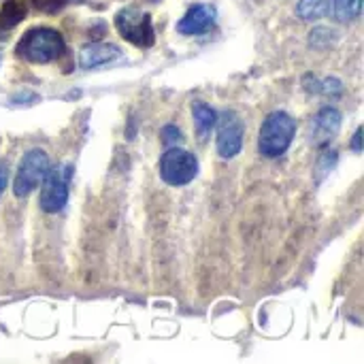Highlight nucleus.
<instances>
[{
    "mask_svg": "<svg viewBox=\"0 0 364 364\" xmlns=\"http://www.w3.org/2000/svg\"><path fill=\"white\" fill-rule=\"evenodd\" d=\"M66 51L64 36L47 26H36L23 32V36L17 41L15 53L19 60L28 64H49L58 60Z\"/></svg>",
    "mask_w": 364,
    "mask_h": 364,
    "instance_id": "nucleus-1",
    "label": "nucleus"
},
{
    "mask_svg": "<svg viewBox=\"0 0 364 364\" xmlns=\"http://www.w3.org/2000/svg\"><path fill=\"white\" fill-rule=\"evenodd\" d=\"M299 130V122L286 111H273L264 117L258 132V151L267 158H279L288 151Z\"/></svg>",
    "mask_w": 364,
    "mask_h": 364,
    "instance_id": "nucleus-2",
    "label": "nucleus"
},
{
    "mask_svg": "<svg viewBox=\"0 0 364 364\" xmlns=\"http://www.w3.org/2000/svg\"><path fill=\"white\" fill-rule=\"evenodd\" d=\"M49 166H51V162H49L47 151H43L41 147L28 149L19 158L17 173H15V179H13V194L17 198L30 196L41 186V181L45 179Z\"/></svg>",
    "mask_w": 364,
    "mask_h": 364,
    "instance_id": "nucleus-3",
    "label": "nucleus"
},
{
    "mask_svg": "<svg viewBox=\"0 0 364 364\" xmlns=\"http://www.w3.org/2000/svg\"><path fill=\"white\" fill-rule=\"evenodd\" d=\"M158 171L164 183L173 188H183L198 175V158L181 147H168L158 162Z\"/></svg>",
    "mask_w": 364,
    "mask_h": 364,
    "instance_id": "nucleus-4",
    "label": "nucleus"
},
{
    "mask_svg": "<svg viewBox=\"0 0 364 364\" xmlns=\"http://www.w3.org/2000/svg\"><path fill=\"white\" fill-rule=\"evenodd\" d=\"M70 177H73V166L70 164L49 166L45 179L41 181V194H38L41 211L60 213L66 207L68 192H70Z\"/></svg>",
    "mask_w": 364,
    "mask_h": 364,
    "instance_id": "nucleus-5",
    "label": "nucleus"
},
{
    "mask_svg": "<svg viewBox=\"0 0 364 364\" xmlns=\"http://www.w3.org/2000/svg\"><path fill=\"white\" fill-rule=\"evenodd\" d=\"M115 28L119 36L136 47L154 45V23L151 15L139 6H124L115 15Z\"/></svg>",
    "mask_w": 364,
    "mask_h": 364,
    "instance_id": "nucleus-6",
    "label": "nucleus"
},
{
    "mask_svg": "<svg viewBox=\"0 0 364 364\" xmlns=\"http://www.w3.org/2000/svg\"><path fill=\"white\" fill-rule=\"evenodd\" d=\"M218 136H215V147L220 158L232 160L241 154L243 149V139H245V122L241 119L239 113L235 111H224L218 115Z\"/></svg>",
    "mask_w": 364,
    "mask_h": 364,
    "instance_id": "nucleus-7",
    "label": "nucleus"
},
{
    "mask_svg": "<svg viewBox=\"0 0 364 364\" xmlns=\"http://www.w3.org/2000/svg\"><path fill=\"white\" fill-rule=\"evenodd\" d=\"M215 19H218V9L213 4L196 2L177 21V32L186 34V36H198V34L209 32L215 26Z\"/></svg>",
    "mask_w": 364,
    "mask_h": 364,
    "instance_id": "nucleus-8",
    "label": "nucleus"
},
{
    "mask_svg": "<svg viewBox=\"0 0 364 364\" xmlns=\"http://www.w3.org/2000/svg\"><path fill=\"white\" fill-rule=\"evenodd\" d=\"M341 119H343V117H341V111H339L337 107H331V105L322 107V109L314 115L311 128H309L314 145H316V147H326V145L339 134V130H341Z\"/></svg>",
    "mask_w": 364,
    "mask_h": 364,
    "instance_id": "nucleus-9",
    "label": "nucleus"
},
{
    "mask_svg": "<svg viewBox=\"0 0 364 364\" xmlns=\"http://www.w3.org/2000/svg\"><path fill=\"white\" fill-rule=\"evenodd\" d=\"M122 58H124L122 49L113 43H90L79 51V66L83 70H92V68L109 66Z\"/></svg>",
    "mask_w": 364,
    "mask_h": 364,
    "instance_id": "nucleus-10",
    "label": "nucleus"
},
{
    "mask_svg": "<svg viewBox=\"0 0 364 364\" xmlns=\"http://www.w3.org/2000/svg\"><path fill=\"white\" fill-rule=\"evenodd\" d=\"M192 119H194V126H196V132L200 139H207L211 134V130L215 128V122H218V111L207 105V102H192Z\"/></svg>",
    "mask_w": 364,
    "mask_h": 364,
    "instance_id": "nucleus-11",
    "label": "nucleus"
},
{
    "mask_svg": "<svg viewBox=\"0 0 364 364\" xmlns=\"http://www.w3.org/2000/svg\"><path fill=\"white\" fill-rule=\"evenodd\" d=\"M331 11V0H299L296 4V15L303 21H318L326 17Z\"/></svg>",
    "mask_w": 364,
    "mask_h": 364,
    "instance_id": "nucleus-12",
    "label": "nucleus"
},
{
    "mask_svg": "<svg viewBox=\"0 0 364 364\" xmlns=\"http://www.w3.org/2000/svg\"><path fill=\"white\" fill-rule=\"evenodd\" d=\"M26 17V4L23 0H6L0 13V30L15 28Z\"/></svg>",
    "mask_w": 364,
    "mask_h": 364,
    "instance_id": "nucleus-13",
    "label": "nucleus"
},
{
    "mask_svg": "<svg viewBox=\"0 0 364 364\" xmlns=\"http://www.w3.org/2000/svg\"><path fill=\"white\" fill-rule=\"evenodd\" d=\"M333 13L341 23L354 21L363 13V0H333Z\"/></svg>",
    "mask_w": 364,
    "mask_h": 364,
    "instance_id": "nucleus-14",
    "label": "nucleus"
},
{
    "mask_svg": "<svg viewBox=\"0 0 364 364\" xmlns=\"http://www.w3.org/2000/svg\"><path fill=\"white\" fill-rule=\"evenodd\" d=\"M160 136H162V143H164L166 147H175V145H179V143L183 141V134H181V130H179L175 124H166V126L162 128Z\"/></svg>",
    "mask_w": 364,
    "mask_h": 364,
    "instance_id": "nucleus-15",
    "label": "nucleus"
},
{
    "mask_svg": "<svg viewBox=\"0 0 364 364\" xmlns=\"http://www.w3.org/2000/svg\"><path fill=\"white\" fill-rule=\"evenodd\" d=\"M343 92V83L339 77H326L324 81H320V94H331V96H339Z\"/></svg>",
    "mask_w": 364,
    "mask_h": 364,
    "instance_id": "nucleus-16",
    "label": "nucleus"
},
{
    "mask_svg": "<svg viewBox=\"0 0 364 364\" xmlns=\"http://www.w3.org/2000/svg\"><path fill=\"white\" fill-rule=\"evenodd\" d=\"M303 87H305V92H309V94H320V79H318L316 75L307 73V75L303 77Z\"/></svg>",
    "mask_w": 364,
    "mask_h": 364,
    "instance_id": "nucleus-17",
    "label": "nucleus"
},
{
    "mask_svg": "<svg viewBox=\"0 0 364 364\" xmlns=\"http://www.w3.org/2000/svg\"><path fill=\"white\" fill-rule=\"evenodd\" d=\"M64 2H66V0H34V4H36L41 11H45V13H55Z\"/></svg>",
    "mask_w": 364,
    "mask_h": 364,
    "instance_id": "nucleus-18",
    "label": "nucleus"
},
{
    "mask_svg": "<svg viewBox=\"0 0 364 364\" xmlns=\"http://www.w3.org/2000/svg\"><path fill=\"white\" fill-rule=\"evenodd\" d=\"M6 183H9V166L4 162H0V196L6 190Z\"/></svg>",
    "mask_w": 364,
    "mask_h": 364,
    "instance_id": "nucleus-19",
    "label": "nucleus"
},
{
    "mask_svg": "<svg viewBox=\"0 0 364 364\" xmlns=\"http://www.w3.org/2000/svg\"><path fill=\"white\" fill-rule=\"evenodd\" d=\"M352 149H354L356 154H360V151H363V128H358V130L354 132V139H352Z\"/></svg>",
    "mask_w": 364,
    "mask_h": 364,
    "instance_id": "nucleus-20",
    "label": "nucleus"
}]
</instances>
